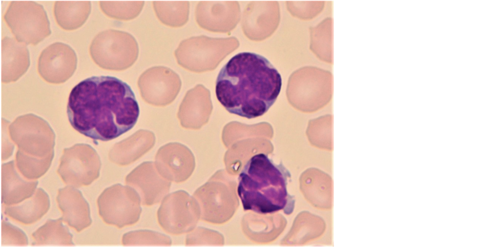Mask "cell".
<instances>
[{
    "mask_svg": "<svg viewBox=\"0 0 500 247\" xmlns=\"http://www.w3.org/2000/svg\"><path fill=\"white\" fill-rule=\"evenodd\" d=\"M66 113L72 127L94 140L108 141L131 129L140 108L131 87L110 76H94L71 90Z\"/></svg>",
    "mask_w": 500,
    "mask_h": 247,
    "instance_id": "cell-1",
    "label": "cell"
},
{
    "mask_svg": "<svg viewBox=\"0 0 500 247\" xmlns=\"http://www.w3.org/2000/svg\"><path fill=\"white\" fill-rule=\"evenodd\" d=\"M282 85L280 74L267 58L243 52L233 56L221 69L215 93L229 113L251 119L269 110Z\"/></svg>",
    "mask_w": 500,
    "mask_h": 247,
    "instance_id": "cell-2",
    "label": "cell"
},
{
    "mask_svg": "<svg viewBox=\"0 0 500 247\" xmlns=\"http://www.w3.org/2000/svg\"><path fill=\"white\" fill-rule=\"evenodd\" d=\"M291 177L282 162L276 164L263 153L253 155L244 165L238 179L237 191L244 210L262 215L280 210L291 214L295 200L287 188Z\"/></svg>",
    "mask_w": 500,
    "mask_h": 247,
    "instance_id": "cell-3",
    "label": "cell"
},
{
    "mask_svg": "<svg viewBox=\"0 0 500 247\" xmlns=\"http://www.w3.org/2000/svg\"><path fill=\"white\" fill-rule=\"evenodd\" d=\"M89 51L92 59L99 66L115 70L131 66L139 54L138 43L131 35L112 29L97 35L90 44Z\"/></svg>",
    "mask_w": 500,
    "mask_h": 247,
    "instance_id": "cell-4",
    "label": "cell"
},
{
    "mask_svg": "<svg viewBox=\"0 0 500 247\" xmlns=\"http://www.w3.org/2000/svg\"><path fill=\"white\" fill-rule=\"evenodd\" d=\"M4 19L20 42L36 45L51 33L43 6L33 1H11Z\"/></svg>",
    "mask_w": 500,
    "mask_h": 247,
    "instance_id": "cell-5",
    "label": "cell"
},
{
    "mask_svg": "<svg viewBox=\"0 0 500 247\" xmlns=\"http://www.w3.org/2000/svg\"><path fill=\"white\" fill-rule=\"evenodd\" d=\"M294 103L305 112H314L325 106L333 96L332 73L316 66L300 68L293 76Z\"/></svg>",
    "mask_w": 500,
    "mask_h": 247,
    "instance_id": "cell-6",
    "label": "cell"
},
{
    "mask_svg": "<svg viewBox=\"0 0 500 247\" xmlns=\"http://www.w3.org/2000/svg\"><path fill=\"white\" fill-rule=\"evenodd\" d=\"M138 85L144 99L153 104L165 105L173 101L180 90L181 82L172 70L155 66L146 71Z\"/></svg>",
    "mask_w": 500,
    "mask_h": 247,
    "instance_id": "cell-7",
    "label": "cell"
},
{
    "mask_svg": "<svg viewBox=\"0 0 500 247\" xmlns=\"http://www.w3.org/2000/svg\"><path fill=\"white\" fill-rule=\"evenodd\" d=\"M77 64L74 50L68 44L57 42L42 52L38 60V71L46 81L60 83L71 77Z\"/></svg>",
    "mask_w": 500,
    "mask_h": 247,
    "instance_id": "cell-8",
    "label": "cell"
},
{
    "mask_svg": "<svg viewBox=\"0 0 500 247\" xmlns=\"http://www.w3.org/2000/svg\"><path fill=\"white\" fill-rule=\"evenodd\" d=\"M1 53L4 82L17 79L28 69L30 65L29 52L23 43L5 37L2 40Z\"/></svg>",
    "mask_w": 500,
    "mask_h": 247,
    "instance_id": "cell-9",
    "label": "cell"
},
{
    "mask_svg": "<svg viewBox=\"0 0 500 247\" xmlns=\"http://www.w3.org/2000/svg\"><path fill=\"white\" fill-rule=\"evenodd\" d=\"M90 1H56L54 13L57 23L62 28L72 30L81 27L91 11Z\"/></svg>",
    "mask_w": 500,
    "mask_h": 247,
    "instance_id": "cell-10",
    "label": "cell"
},
{
    "mask_svg": "<svg viewBox=\"0 0 500 247\" xmlns=\"http://www.w3.org/2000/svg\"><path fill=\"white\" fill-rule=\"evenodd\" d=\"M112 197L104 191L101 194L98 200L100 214L104 219L105 222L113 224L115 217L119 218L126 217L125 213H131V212H139L133 211L131 208L141 210L140 207V198L138 195H136L133 198H127L126 194H111L110 191L106 189Z\"/></svg>",
    "mask_w": 500,
    "mask_h": 247,
    "instance_id": "cell-11",
    "label": "cell"
},
{
    "mask_svg": "<svg viewBox=\"0 0 500 247\" xmlns=\"http://www.w3.org/2000/svg\"><path fill=\"white\" fill-rule=\"evenodd\" d=\"M333 19L328 17L310 28V50L320 61L330 64L333 62Z\"/></svg>",
    "mask_w": 500,
    "mask_h": 247,
    "instance_id": "cell-12",
    "label": "cell"
},
{
    "mask_svg": "<svg viewBox=\"0 0 500 247\" xmlns=\"http://www.w3.org/2000/svg\"><path fill=\"white\" fill-rule=\"evenodd\" d=\"M153 7L159 19L172 27L181 26L187 22L189 3L187 1H154Z\"/></svg>",
    "mask_w": 500,
    "mask_h": 247,
    "instance_id": "cell-13",
    "label": "cell"
},
{
    "mask_svg": "<svg viewBox=\"0 0 500 247\" xmlns=\"http://www.w3.org/2000/svg\"><path fill=\"white\" fill-rule=\"evenodd\" d=\"M333 124V116L327 114L309 121L307 134L314 145L330 148Z\"/></svg>",
    "mask_w": 500,
    "mask_h": 247,
    "instance_id": "cell-14",
    "label": "cell"
},
{
    "mask_svg": "<svg viewBox=\"0 0 500 247\" xmlns=\"http://www.w3.org/2000/svg\"><path fill=\"white\" fill-rule=\"evenodd\" d=\"M143 1H100L102 11L114 19L128 20L135 18L143 7Z\"/></svg>",
    "mask_w": 500,
    "mask_h": 247,
    "instance_id": "cell-15",
    "label": "cell"
},
{
    "mask_svg": "<svg viewBox=\"0 0 500 247\" xmlns=\"http://www.w3.org/2000/svg\"><path fill=\"white\" fill-rule=\"evenodd\" d=\"M325 2L322 0L303 1L292 3L291 12L294 16L304 20L313 19L323 10Z\"/></svg>",
    "mask_w": 500,
    "mask_h": 247,
    "instance_id": "cell-16",
    "label": "cell"
}]
</instances>
